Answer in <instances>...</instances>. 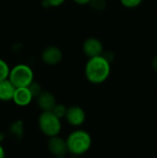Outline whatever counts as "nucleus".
I'll return each mask as SVG.
<instances>
[{"instance_id": "6ab92c4d", "label": "nucleus", "mask_w": 157, "mask_h": 158, "mask_svg": "<svg viewBox=\"0 0 157 158\" xmlns=\"http://www.w3.org/2000/svg\"><path fill=\"white\" fill-rule=\"evenodd\" d=\"M151 65H152V68H153V69L155 70V71H156L157 72V55L153 58V60H152V63H151Z\"/></svg>"}, {"instance_id": "ddd939ff", "label": "nucleus", "mask_w": 157, "mask_h": 158, "mask_svg": "<svg viewBox=\"0 0 157 158\" xmlns=\"http://www.w3.org/2000/svg\"><path fill=\"white\" fill-rule=\"evenodd\" d=\"M10 132L15 137H21L23 133V124L20 120L15 121L10 127Z\"/></svg>"}, {"instance_id": "4468645a", "label": "nucleus", "mask_w": 157, "mask_h": 158, "mask_svg": "<svg viewBox=\"0 0 157 158\" xmlns=\"http://www.w3.org/2000/svg\"><path fill=\"white\" fill-rule=\"evenodd\" d=\"M9 70H10V69H9L7 63L5 60L0 58V81L8 78Z\"/></svg>"}, {"instance_id": "20e7f679", "label": "nucleus", "mask_w": 157, "mask_h": 158, "mask_svg": "<svg viewBox=\"0 0 157 158\" xmlns=\"http://www.w3.org/2000/svg\"><path fill=\"white\" fill-rule=\"evenodd\" d=\"M38 126L42 133L48 138L59 135L61 121L51 111H43L38 118Z\"/></svg>"}, {"instance_id": "6e6552de", "label": "nucleus", "mask_w": 157, "mask_h": 158, "mask_svg": "<svg viewBox=\"0 0 157 158\" xmlns=\"http://www.w3.org/2000/svg\"><path fill=\"white\" fill-rule=\"evenodd\" d=\"M82 50H83V53L90 58V57L103 55L104 45L99 39L95 37H90V38H87L83 42Z\"/></svg>"}, {"instance_id": "f8f14e48", "label": "nucleus", "mask_w": 157, "mask_h": 158, "mask_svg": "<svg viewBox=\"0 0 157 158\" xmlns=\"http://www.w3.org/2000/svg\"><path fill=\"white\" fill-rule=\"evenodd\" d=\"M67 106H65V105H63V104H56L55 105V106H54V108L51 110V112L55 115V116H56L58 118H64V117H65V115H66V112H67Z\"/></svg>"}, {"instance_id": "423d86ee", "label": "nucleus", "mask_w": 157, "mask_h": 158, "mask_svg": "<svg viewBox=\"0 0 157 158\" xmlns=\"http://www.w3.org/2000/svg\"><path fill=\"white\" fill-rule=\"evenodd\" d=\"M47 148L50 154H52L56 157H64L68 153L66 140L60 138L58 135L49 138Z\"/></svg>"}, {"instance_id": "412c9836", "label": "nucleus", "mask_w": 157, "mask_h": 158, "mask_svg": "<svg viewBox=\"0 0 157 158\" xmlns=\"http://www.w3.org/2000/svg\"><path fill=\"white\" fill-rule=\"evenodd\" d=\"M6 156V153H5V149L3 148V146L1 145L0 143V158H4Z\"/></svg>"}, {"instance_id": "9d476101", "label": "nucleus", "mask_w": 157, "mask_h": 158, "mask_svg": "<svg viewBox=\"0 0 157 158\" xmlns=\"http://www.w3.org/2000/svg\"><path fill=\"white\" fill-rule=\"evenodd\" d=\"M37 105L42 111H51L56 104V97L50 92L42 91L41 94L36 97Z\"/></svg>"}, {"instance_id": "39448f33", "label": "nucleus", "mask_w": 157, "mask_h": 158, "mask_svg": "<svg viewBox=\"0 0 157 158\" xmlns=\"http://www.w3.org/2000/svg\"><path fill=\"white\" fill-rule=\"evenodd\" d=\"M64 118L69 125L73 127H79L84 123L86 119V114L81 106H72L67 108Z\"/></svg>"}, {"instance_id": "f3484780", "label": "nucleus", "mask_w": 157, "mask_h": 158, "mask_svg": "<svg viewBox=\"0 0 157 158\" xmlns=\"http://www.w3.org/2000/svg\"><path fill=\"white\" fill-rule=\"evenodd\" d=\"M89 4L95 10H103L106 6L105 0H91Z\"/></svg>"}, {"instance_id": "2eb2a0df", "label": "nucleus", "mask_w": 157, "mask_h": 158, "mask_svg": "<svg viewBox=\"0 0 157 158\" xmlns=\"http://www.w3.org/2000/svg\"><path fill=\"white\" fill-rule=\"evenodd\" d=\"M121 5L127 8H135L139 6L143 0H119Z\"/></svg>"}, {"instance_id": "7ed1b4c3", "label": "nucleus", "mask_w": 157, "mask_h": 158, "mask_svg": "<svg viewBox=\"0 0 157 158\" xmlns=\"http://www.w3.org/2000/svg\"><path fill=\"white\" fill-rule=\"evenodd\" d=\"M15 88L28 87L34 79V74L31 67L25 64H18L9 70L8 78Z\"/></svg>"}, {"instance_id": "1a4fd4ad", "label": "nucleus", "mask_w": 157, "mask_h": 158, "mask_svg": "<svg viewBox=\"0 0 157 158\" xmlns=\"http://www.w3.org/2000/svg\"><path fill=\"white\" fill-rule=\"evenodd\" d=\"M33 96L28 87L16 88L12 101L19 106H26L31 104Z\"/></svg>"}, {"instance_id": "a211bd4d", "label": "nucleus", "mask_w": 157, "mask_h": 158, "mask_svg": "<svg viewBox=\"0 0 157 158\" xmlns=\"http://www.w3.org/2000/svg\"><path fill=\"white\" fill-rule=\"evenodd\" d=\"M65 1L66 0H44V2L46 3L47 6H54V7L60 6L61 5H63L65 3Z\"/></svg>"}, {"instance_id": "aec40b11", "label": "nucleus", "mask_w": 157, "mask_h": 158, "mask_svg": "<svg viewBox=\"0 0 157 158\" xmlns=\"http://www.w3.org/2000/svg\"><path fill=\"white\" fill-rule=\"evenodd\" d=\"M73 1H74L76 4H78V5H81V6H83V5H87V4H89L91 0H73Z\"/></svg>"}, {"instance_id": "9b49d317", "label": "nucleus", "mask_w": 157, "mask_h": 158, "mask_svg": "<svg viewBox=\"0 0 157 158\" xmlns=\"http://www.w3.org/2000/svg\"><path fill=\"white\" fill-rule=\"evenodd\" d=\"M15 90L16 88L8 79L0 81V101L2 102L12 101Z\"/></svg>"}, {"instance_id": "f03ea898", "label": "nucleus", "mask_w": 157, "mask_h": 158, "mask_svg": "<svg viewBox=\"0 0 157 158\" xmlns=\"http://www.w3.org/2000/svg\"><path fill=\"white\" fill-rule=\"evenodd\" d=\"M66 143L68 154L81 156L91 149L93 141L90 133L83 130H76L68 136Z\"/></svg>"}, {"instance_id": "0eeeda50", "label": "nucleus", "mask_w": 157, "mask_h": 158, "mask_svg": "<svg viewBox=\"0 0 157 158\" xmlns=\"http://www.w3.org/2000/svg\"><path fill=\"white\" fill-rule=\"evenodd\" d=\"M62 51L55 45L45 47L41 54L42 61L48 66H56L59 64L62 60Z\"/></svg>"}, {"instance_id": "f257e3e1", "label": "nucleus", "mask_w": 157, "mask_h": 158, "mask_svg": "<svg viewBox=\"0 0 157 158\" xmlns=\"http://www.w3.org/2000/svg\"><path fill=\"white\" fill-rule=\"evenodd\" d=\"M84 72L89 82L93 84H101L105 82L110 75V62L103 55L90 57L85 65Z\"/></svg>"}, {"instance_id": "dca6fc26", "label": "nucleus", "mask_w": 157, "mask_h": 158, "mask_svg": "<svg viewBox=\"0 0 157 158\" xmlns=\"http://www.w3.org/2000/svg\"><path fill=\"white\" fill-rule=\"evenodd\" d=\"M28 88L30 89V91H31L33 98H36L41 94V92L43 91L42 90V87L40 86V84L37 83V82H34V81L28 86Z\"/></svg>"}]
</instances>
